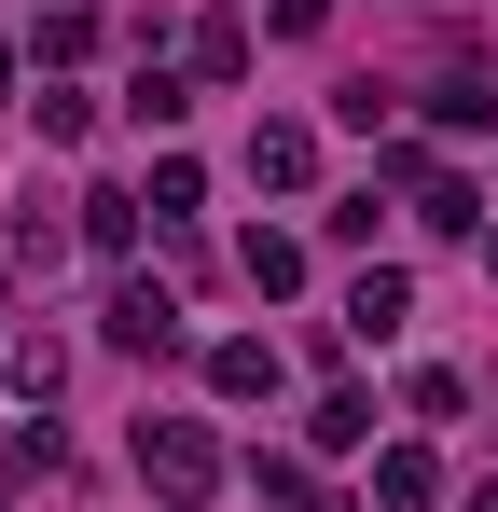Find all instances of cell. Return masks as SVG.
<instances>
[{
    "instance_id": "cell-14",
    "label": "cell",
    "mask_w": 498,
    "mask_h": 512,
    "mask_svg": "<svg viewBox=\"0 0 498 512\" xmlns=\"http://www.w3.org/2000/svg\"><path fill=\"white\" fill-rule=\"evenodd\" d=\"M0 84H14V56H0Z\"/></svg>"
},
{
    "instance_id": "cell-7",
    "label": "cell",
    "mask_w": 498,
    "mask_h": 512,
    "mask_svg": "<svg viewBox=\"0 0 498 512\" xmlns=\"http://www.w3.org/2000/svg\"><path fill=\"white\" fill-rule=\"evenodd\" d=\"M236 277H249V291H305V236H249Z\"/></svg>"
},
{
    "instance_id": "cell-1",
    "label": "cell",
    "mask_w": 498,
    "mask_h": 512,
    "mask_svg": "<svg viewBox=\"0 0 498 512\" xmlns=\"http://www.w3.org/2000/svg\"><path fill=\"white\" fill-rule=\"evenodd\" d=\"M139 485H153L166 512H194L208 485H222V443H208L194 416H153V429H139Z\"/></svg>"
},
{
    "instance_id": "cell-5",
    "label": "cell",
    "mask_w": 498,
    "mask_h": 512,
    "mask_svg": "<svg viewBox=\"0 0 498 512\" xmlns=\"http://www.w3.org/2000/svg\"><path fill=\"white\" fill-rule=\"evenodd\" d=\"M249 180L305 194V180H319V139H305V125H263V139H249Z\"/></svg>"
},
{
    "instance_id": "cell-3",
    "label": "cell",
    "mask_w": 498,
    "mask_h": 512,
    "mask_svg": "<svg viewBox=\"0 0 498 512\" xmlns=\"http://www.w3.org/2000/svg\"><path fill=\"white\" fill-rule=\"evenodd\" d=\"M208 388H222V402H277V346H263V333L208 346Z\"/></svg>"
},
{
    "instance_id": "cell-9",
    "label": "cell",
    "mask_w": 498,
    "mask_h": 512,
    "mask_svg": "<svg viewBox=\"0 0 498 512\" xmlns=\"http://www.w3.org/2000/svg\"><path fill=\"white\" fill-rule=\"evenodd\" d=\"M14 250H28V263H56V250H70V222H56V194H42V180L14 194Z\"/></svg>"
},
{
    "instance_id": "cell-6",
    "label": "cell",
    "mask_w": 498,
    "mask_h": 512,
    "mask_svg": "<svg viewBox=\"0 0 498 512\" xmlns=\"http://www.w3.org/2000/svg\"><path fill=\"white\" fill-rule=\"evenodd\" d=\"M374 512H443V471H429V457H374Z\"/></svg>"
},
{
    "instance_id": "cell-10",
    "label": "cell",
    "mask_w": 498,
    "mask_h": 512,
    "mask_svg": "<svg viewBox=\"0 0 498 512\" xmlns=\"http://www.w3.org/2000/svg\"><path fill=\"white\" fill-rule=\"evenodd\" d=\"M83 236L125 263V250H139V194H83Z\"/></svg>"
},
{
    "instance_id": "cell-2",
    "label": "cell",
    "mask_w": 498,
    "mask_h": 512,
    "mask_svg": "<svg viewBox=\"0 0 498 512\" xmlns=\"http://www.w3.org/2000/svg\"><path fill=\"white\" fill-rule=\"evenodd\" d=\"M111 346H125V360H166V346H180V291L125 277V291H111Z\"/></svg>"
},
{
    "instance_id": "cell-13",
    "label": "cell",
    "mask_w": 498,
    "mask_h": 512,
    "mask_svg": "<svg viewBox=\"0 0 498 512\" xmlns=\"http://www.w3.org/2000/svg\"><path fill=\"white\" fill-rule=\"evenodd\" d=\"M42 471H56V429H28V443H0V499H28Z\"/></svg>"
},
{
    "instance_id": "cell-8",
    "label": "cell",
    "mask_w": 498,
    "mask_h": 512,
    "mask_svg": "<svg viewBox=\"0 0 498 512\" xmlns=\"http://www.w3.org/2000/svg\"><path fill=\"white\" fill-rule=\"evenodd\" d=\"M429 125H498V84L485 70H443V84H429Z\"/></svg>"
},
{
    "instance_id": "cell-4",
    "label": "cell",
    "mask_w": 498,
    "mask_h": 512,
    "mask_svg": "<svg viewBox=\"0 0 498 512\" xmlns=\"http://www.w3.org/2000/svg\"><path fill=\"white\" fill-rule=\"evenodd\" d=\"M402 319H415V291H402V277H388V263H374V277L346 291V333H360V346H388V333H402Z\"/></svg>"
},
{
    "instance_id": "cell-12",
    "label": "cell",
    "mask_w": 498,
    "mask_h": 512,
    "mask_svg": "<svg viewBox=\"0 0 498 512\" xmlns=\"http://www.w3.org/2000/svg\"><path fill=\"white\" fill-rule=\"evenodd\" d=\"M194 70H208V84H236V70H249V28H236V14H208V28H194Z\"/></svg>"
},
{
    "instance_id": "cell-11",
    "label": "cell",
    "mask_w": 498,
    "mask_h": 512,
    "mask_svg": "<svg viewBox=\"0 0 498 512\" xmlns=\"http://www.w3.org/2000/svg\"><path fill=\"white\" fill-rule=\"evenodd\" d=\"M0 374H14L28 402H56V374H70V346H56V333H28V346H14V360H0Z\"/></svg>"
}]
</instances>
